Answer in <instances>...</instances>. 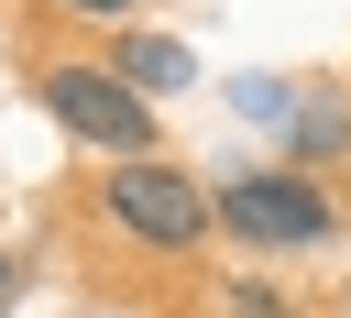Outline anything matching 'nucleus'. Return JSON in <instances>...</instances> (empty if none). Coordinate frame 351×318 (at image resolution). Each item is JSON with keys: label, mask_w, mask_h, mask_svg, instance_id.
I'll return each mask as SVG.
<instances>
[{"label": "nucleus", "mask_w": 351, "mask_h": 318, "mask_svg": "<svg viewBox=\"0 0 351 318\" xmlns=\"http://www.w3.org/2000/svg\"><path fill=\"white\" fill-rule=\"evenodd\" d=\"M208 219L230 241H263V252H307V241H340V208L307 186V175H230L208 197Z\"/></svg>", "instance_id": "f257e3e1"}, {"label": "nucleus", "mask_w": 351, "mask_h": 318, "mask_svg": "<svg viewBox=\"0 0 351 318\" xmlns=\"http://www.w3.org/2000/svg\"><path fill=\"white\" fill-rule=\"evenodd\" d=\"M44 110H55L77 143H99V154L154 164V99H132L110 66H44Z\"/></svg>", "instance_id": "f03ea898"}, {"label": "nucleus", "mask_w": 351, "mask_h": 318, "mask_svg": "<svg viewBox=\"0 0 351 318\" xmlns=\"http://www.w3.org/2000/svg\"><path fill=\"white\" fill-rule=\"evenodd\" d=\"M110 219L143 241V252H186L208 230V186L176 175V164H110Z\"/></svg>", "instance_id": "7ed1b4c3"}, {"label": "nucleus", "mask_w": 351, "mask_h": 318, "mask_svg": "<svg viewBox=\"0 0 351 318\" xmlns=\"http://www.w3.org/2000/svg\"><path fill=\"white\" fill-rule=\"evenodd\" d=\"M110 77H121L132 99H186V88H197V55H186L176 33H121Z\"/></svg>", "instance_id": "20e7f679"}, {"label": "nucleus", "mask_w": 351, "mask_h": 318, "mask_svg": "<svg viewBox=\"0 0 351 318\" xmlns=\"http://www.w3.org/2000/svg\"><path fill=\"white\" fill-rule=\"evenodd\" d=\"M230 110H241V121H285L296 88H285V77H230Z\"/></svg>", "instance_id": "39448f33"}, {"label": "nucleus", "mask_w": 351, "mask_h": 318, "mask_svg": "<svg viewBox=\"0 0 351 318\" xmlns=\"http://www.w3.org/2000/svg\"><path fill=\"white\" fill-rule=\"evenodd\" d=\"M296 154H307V164L340 154V99H307V110H296Z\"/></svg>", "instance_id": "423d86ee"}, {"label": "nucleus", "mask_w": 351, "mask_h": 318, "mask_svg": "<svg viewBox=\"0 0 351 318\" xmlns=\"http://www.w3.org/2000/svg\"><path fill=\"white\" fill-rule=\"evenodd\" d=\"M230 318H296V307H285L263 274H241V285H230Z\"/></svg>", "instance_id": "0eeeda50"}, {"label": "nucleus", "mask_w": 351, "mask_h": 318, "mask_svg": "<svg viewBox=\"0 0 351 318\" xmlns=\"http://www.w3.org/2000/svg\"><path fill=\"white\" fill-rule=\"evenodd\" d=\"M55 11H88V22H121L132 0H55Z\"/></svg>", "instance_id": "6e6552de"}, {"label": "nucleus", "mask_w": 351, "mask_h": 318, "mask_svg": "<svg viewBox=\"0 0 351 318\" xmlns=\"http://www.w3.org/2000/svg\"><path fill=\"white\" fill-rule=\"evenodd\" d=\"M0 307H11V263H0Z\"/></svg>", "instance_id": "1a4fd4ad"}]
</instances>
